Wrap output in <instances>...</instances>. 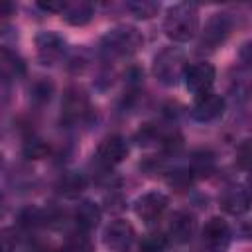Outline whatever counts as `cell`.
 Masks as SVG:
<instances>
[{
	"instance_id": "cell-24",
	"label": "cell",
	"mask_w": 252,
	"mask_h": 252,
	"mask_svg": "<svg viewBox=\"0 0 252 252\" xmlns=\"http://www.w3.org/2000/svg\"><path fill=\"white\" fill-rule=\"evenodd\" d=\"M213 169V158L209 154H199L193 159V171L199 175H209V171Z\"/></svg>"
},
{
	"instance_id": "cell-18",
	"label": "cell",
	"mask_w": 252,
	"mask_h": 252,
	"mask_svg": "<svg viewBox=\"0 0 252 252\" xmlns=\"http://www.w3.org/2000/svg\"><path fill=\"white\" fill-rule=\"evenodd\" d=\"M85 187H87V179H85L81 173H75V171L65 173V175L59 179V183H57L59 193L65 195V197H69V199L79 197Z\"/></svg>"
},
{
	"instance_id": "cell-1",
	"label": "cell",
	"mask_w": 252,
	"mask_h": 252,
	"mask_svg": "<svg viewBox=\"0 0 252 252\" xmlns=\"http://www.w3.org/2000/svg\"><path fill=\"white\" fill-rule=\"evenodd\" d=\"M163 32L171 41L185 43L199 32V8L191 2H179L167 8L163 20Z\"/></svg>"
},
{
	"instance_id": "cell-22",
	"label": "cell",
	"mask_w": 252,
	"mask_h": 252,
	"mask_svg": "<svg viewBox=\"0 0 252 252\" xmlns=\"http://www.w3.org/2000/svg\"><path fill=\"white\" fill-rule=\"evenodd\" d=\"M47 152H49V146H47L43 140H39V138H30V140L26 142V146H24V154H26V158H30V159H39V158H43Z\"/></svg>"
},
{
	"instance_id": "cell-7",
	"label": "cell",
	"mask_w": 252,
	"mask_h": 252,
	"mask_svg": "<svg viewBox=\"0 0 252 252\" xmlns=\"http://www.w3.org/2000/svg\"><path fill=\"white\" fill-rule=\"evenodd\" d=\"M201 238H203V246L209 252H224L230 244V228L224 219L213 217L205 222L201 230Z\"/></svg>"
},
{
	"instance_id": "cell-13",
	"label": "cell",
	"mask_w": 252,
	"mask_h": 252,
	"mask_svg": "<svg viewBox=\"0 0 252 252\" xmlns=\"http://www.w3.org/2000/svg\"><path fill=\"white\" fill-rule=\"evenodd\" d=\"M61 108H63V118L67 122H83L91 114L89 98L79 89H69L65 93L63 102H61Z\"/></svg>"
},
{
	"instance_id": "cell-4",
	"label": "cell",
	"mask_w": 252,
	"mask_h": 252,
	"mask_svg": "<svg viewBox=\"0 0 252 252\" xmlns=\"http://www.w3.org/2000/svg\"><path fill=\"white\" fill-rule=\"evenodd\" d=\"M230 30H232V22L226 14H213L207 20L205 30L201 32L199 47L207 49V51H215L217 47H220L226 41Z\"/></svg>"
},
{
	"instance_id": "cell-6",
	"label": "cell",
	"mask_w": 252,
	"mask_h": 252,
	"mask_svg": "<svg viewBox=\"0 0 252 252\" xmlns=\"http://www.w3.org/2000/svg\"><path fill=\"white\" fill-rule=\"evenodd\" d=\"M165 209H167V197L159 191H148L134 201V213L146 224L158 222L163 217Z\"/></svg>"
},
{
	"instance_id": "cell-27",
	"label": "cell",
	"mask_w": 252,
	"mask_h": 252,
	"mask_svg": "<svg viewBox=\"0 0 252 252\" xmlns=\"http://www.w3.org/2000/svg\"><path fill=\"white\" fill-rule=\"evenodd\" d=\"M248 189L252 191V171H250V175H248Z\"/></svg>"
},
{
	"instance_id": "cell-26",
	"label": "cell",
	"mask_w": 252,
	"mask_h": 252,
	"mask_svg": "<svg viewBox=\"0 0 252 252\" xmlns=\"http://www.w3.org/2000/svg\"><path fill=\"white\" fill-rule=\"evenodd\" d=\"M242 232H244V236L252 238V219H250V220H246V222L242 224Z\"/></svg>"
},
{
	"instance_id": "cell-10",
	"label": "cell",
	"mask_w": 252,
	"mask_h": 252,
	"mask_svg": "<svg viewBox=\"0 0 252 252\" xmlns=\"http://www.w3.org/2000/svg\"><path fill=\"white\" fill-rule=\"evenodd\" d=\"M220 207L224 213L228 215H244L252 209V191L240 185H230L222 191L220 199H219Z\"/></svg>"
},
{
	"instance_id": "cell-8",
	"label": "cell",
	"mask_w": 252,
	"mask_h": 252,
	"mask_svg": "<svg viewBox=\"0 0 252 252\" xmlns=\"http://www.w3.org/2000/svg\"><path fill=\"white\" fill-rule=\"evenodd\" d=\"M215 77H217V71L211 63L207 61H197L193 65L187 67L185 71V87L193 93V94H205V93H211V87L215 83Z\"/></svg>"
},
{
	"instance_id": "cell-23",
	"label": "cell",
	"mask_w": 252,
	"mask_h": 252,
	"mask_svg": "<svg viewBox=\"0 0 252 252\" xmlns=\"http://www.w3.org/2000/svg\"><path fill=\"white\" fill-rule=\"evenodd\" d=\"M39 222H43V213L39 211V209H33V207H28V209H24L22 213H20V224L22 226H35V224H39Z\"/></svg>"
},
{
	"instance_id": "cell-17",
	"label": "cell",
	"mask_w": 252,
	"mask_h": 252,
	"mask_svg": "<svg viewBox=\"0 0 252 252\" xmlns=\"http://www.w3.org/2000/svg\"><path fill=\"white\" fill-rule=\"evenodd\" d=\"M100 209L93 201H83L75 209V222L81 230H91L100 222Z\"/></svg>"
},
{
	"instance_id": "cell-3",
	"label": "cell",
	"mask_w": 252,
	"mask_h": 252,
	"mask_svg": "<svg viewBox=\"0 0 252 252\" xmlns=\"http://www.w3.org/2000/svg\"><path fill=\"white\" fill-rule=\"evenodd\" d=\"M144 43L142 33L132 26H116L106 32L100 45L108 55L114 57H128L136 53Z\"/></svg>"
},
{
	"instance_id": "cell-11",
	"label": "cell",
	"mask_w": 252,
	"mask_h": 252,
	"mask_svg": "<svg viewBox=\"0 0 252 252\" xmlns=\"http://www.w3.org/2000/svg\"><path fill=\"white\" fill-rule=\"evenodd\" d=\"M222 112H224V98L213 91L199 94L191 108L193 118L199 122H213L219 116H222Z\"/></svg>"
},
{
	"instance_id": "cell-25",
	"label": "cell",
	"mask_w": 252,
	"mask_h": 252,
	"mask_svg": "<svg viewBox=\"0 0 252 252\" xmlns=\"http://www.w3.org/2000/svg\"><path fill=\"white\" fill-rule=\"evenodd\" d=\"M67 6V0H39L37 8H41L43 12H55V14H63Z\"/></svg>"
},
{
	"instance_id": "cell-15",
	"label": "cell",
	"mask_w": 252,
	"mask_h": 252,
	"mask_svg": "<svg viewBox=\"0 0 252 252\" xmlns=\"http://www.w3.org/2000/svg\"><path fill=\"white\" fill-rule=\"evenodd\" d=\"M93 12H94V6L89 0H67V6L61 16L71 26H85L91 22Z\"/></svg>"
},
{
	"instance_id": "cell-12",
	"label": "cell",
	"mask_w": 252,
	"mask_h": 252,
	"mask_svg": "<svg viewBox=\"0 0 252 252\" xmlns=\"http://www.w3.org/2000/svg\"><path fill=\"white\" fill-rule=\"evenodd\" d=\"M96 158L106 167H114L128 158V142L116 134L106 136L96 148Z\"/></svg>"
},
{
	"instance_id": "cell-14",
	"label": "cell",
	"mask_w": 252,
	"mask_h": 252,
	"mask_svg": "<svg viewBox=\"0 0 252 252\" xmlns=\"http://www.w3.org/2000/svg\"><path fill=\"white\" fill-rule=\"evenodd\" d=\"M35 45H37V55L45 65L55 63L65 53V39L53 32H41L35 37Z\"/></svg>"
},
{
	"instance_id": "cell-19",
	"label": "cell",
	"mask_w": 252,
	"mask_h": 252,
	"mask_svg": "<svg viewBox=\"0 0 252 252\" xmlns=\"http://www.w3.org/2000/svg\"><path fill=\"white\" fill-rule=\"evenodd\" d=\"M126 8L138 18V20H150L159 12V4L152 0H132L126 4Z\"/></svg>"
},
{
	"instance_id": "cell-2",
	"label": "cell",
	"mask_w": 252,
	"mask_h": 252,
	"mask_svg": "<svg viewBox=\"0 0 252 252\" xmlns=\"http://www.w3.org/2000/svg\"><path fill=\"white\" fill-rule=\"evenodd\" d=\"M154 77L165 85V87H173L179 83L181 77H185L187 71V61H185V53L177 47H165L161 49L156 57H154V65H152Z\"/></svg>"
},
{
	"instance_id": "cell-20",
	"label": "cell",
	"mask_w": 252,
	"mask_h": 252,
	"mask_svg": "<svg viewBox=\"0 0 252 252\" xmlns=\"http://www.w3.org/2000/svg\"><path fill=\"white\" fill-rule=\"evenodd\" d=\"M167 246V238L161 232H150L140 242V252H163Z\"/></svg>"
},
{
	"instance_id": "cell-21",
	"label": "cell",
	"mask_w": 252,
	"mask_h": 252,
	"mask_svg": "<svg viewBox=\"0 0 252 252\" xmlns=\"http://www.w3.org/2000/svg\"><path fill=\"white\" fill-rule=\"evenodd\" d=\"M236 163L242 169L252 171V138H248V140L238 144V148H236Z\"/></svg>"
},
{
	"instance_id": "cell-16",
	"label": "cell",
	"mask_w": 252,
	"mask_h": 252,
	"mask_svg": "<svg viewBox=\"0 0 252 252\" xmlns=\"http://www.w3.org/2000/svg\"><path fill=\"white\" fill-rule=\"evenodd\" d=\"M0 71H2L4 79H20L26 73V63L16 51H12L8 47H2V51H0Z\"/></svg>"
},
{
	"instance_id": "cell-9",
	"label": "cell",
	"mask_w": 252,
	"mask_h": 252,
	"mask_svg": "<svg viewBox=\"0 0 252 252\" xmlns=\"http://www.w3.org/2000/svg\"><path fill=\"white\" fill-rule=\"evenodd\" d=\"M197 232V219L189 211H175L167 224V236L175 244H187Z\"/></svg>"
},
{
	"instance_id": "cell-5",
	"label": "cell",
	"mask_w": 252,
	"mask_h": 252,
	"mask_svg": "<svg viewBox=\"0 0 252 252\" xmlns=\"http://www.w3.org/2000/svg\"><path fill=\"white\" fill-rule=\"evenodd\" d=\"M136 240V230L134 226L124 220V219H116L112 222H108L102 230V242L108 250L114 252H124L128 250Z\"/></svg>"
}]
</instances>
